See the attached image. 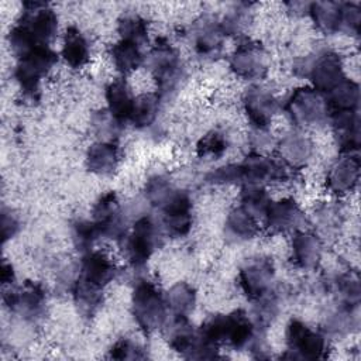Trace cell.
<instances>
[{
	"label": "cell",
	"mask_w": 361,
	"mask_h": 361,
	"mask_svg": "<svg viewBox=\"0 0 361 361\" xmlns=\"http://www.w3.org/2000/svg\"><path fill=\"white\" fill-rule=\"evenodd\" d=\"M206 180L210 185H240L241 186L238 164L231 162L210 171L206 176Z\"/></svg>",
	"instance_id": "cell-47"
},
{
	"label": "cell",
	"mask_w": 361,
	"mask_h": 361,
	"mask_svg": "<svg viewBox=\"0 0 361 361\" xmlns=\"http://www.w3.org/2000/svg\"><path fill=\"white\" fill-rule=\"evenodd\" d=\"M4 305L27 322H37L45 313L47 293L39 282L25 281L20 286H10L3 295Z\"/></svg>",
	"instance_id": "cell-12"
},
{
	"label": "cell",
	"mask_w": 361,
	"mask_h": 361,
	"mask_svg": "<svg viewBox=\"0 0 361 361\" xmlns=\"http://www.w3.org/2000/svg\"><path fill=\"white\" fill-rule=\"evenodd\" d=\"M176 188L172 182L164 175L151 176L144 188V195L147 202L157 209H162V206L173 196Z\"/></svg>",
	"instance_id": "cell-40"
},
{
	"label": "cell",
	"mask_w": 361,
	"mask_h": 361,
	"mask_svg": "<svg viewBox=\"0 0 361 361\" xmlns=\"http://www.w3.org/2000/svg\"><path fill=\"white\" fill-rule=\"evenodd\" d=\"M109 357L114 360H140V358H145L147 354L138 343L124 337V338H118L110 347Z\"/></svg>",
	"instance_id": "cell-46"
},
{
	"label": "cell",
	"mask_w": 361,
	"mask_h": 361,
	"mask_svg": "<svg viewBox=\"0 0 361 361\" xmlns=\"http://www.w3.org/2000/svg\"><path fill=\"white\" fill-rule=\"evenodd\" d=\"M145 63L157 83V93L161 99L176 92L185 79L180 55L166 38L155 39L145 58Z\"/></svg>",
	"instance_id": "cell-4"
},
{
	"label": "cell",
	"mask_w": 361,
	"mask_h": 361,
	"mask_svg": "<svg viewBox=\"0 0 361 361\" xmlns=\"http://www.w3.org/2000/svg\"><path fill=\"white\" fill-rule=\"evenodd\" d=\"M90 45L86 35L75 25H69L62 38L61 58L72 69H82L90 62Z\"/></svg>",
	"instance_id": "cell-26"
},
{
	"label": "cell",
	"mask_w": 361,
	"mask_h": 361,
	"mask_svg": "<svg viewBox=\"0 0 361 361\" xmlns=\"http://www.w3.org/2000/svg\"><path fill=\"white\" fill-rule=\"evenodd\" d=\"M162 224L171 237H185L192 230V200L188 192L176 189L173 196L159 209Z\"/></svg>",
	"instance_id": "cell-20"
},
{
	"label": "cell",
	"mask_w": 361,
	"mask_h": 361,
	"mask_svg": "<svg viewBox=\"0 0 361 361\" xmlns=\"http://www.w3.org/2000/svg\"><path fill=\"white\" fill-rule=\"evenodd\" d=\"M323 238L314 230H298L290 235V261L302 271H313L323 257Z\"/></svg>",
	"instance_id": "cell-21"
},
{
	"label": "cell",
	"mask_w": 361,
	"mask_h": 361,
	"mask_svg": "<svg viewBox=\"0 0 361 361\" xmlns=\"http://www.w3.org/2000/svg\"><path fill=\"white\" fill-rule=\"evenodd\" d=\"M102 238L121 243L127 234L126 220L116 192L109 190L97 197L92 207V219Z\"/></svg>",
	"instance_id": "cell-13"
},
{
	"label": "cell",
	"mask_w": 361,
	"mask_h": 361,
	"mask_svg": "<svg viewBox=\"0 0 361 361\" xmlns=\"http://www.w3.org/2000/svg\"><path fill=\"white\" fill-rule=\"evenodd\" d=\"M164 296H165L168 312L172 316H179V317H189V314L195 310L196 300H197L196 289L185 281L175 282L164 293Z\"/></svg>",
	"instance_id": "cell-32"
},
{
	"label": "cell",
	"mask_w": 361,
	"mask_h": 361,
	"mask_svg": "<svg viewBox=\"0 0 361 361\" xmlns=\"http://www.w3.org/2000/svg\"><path fill=\"white\" fill-rule=\"evenodd\" d=\"M161 97L158 93L147 92L138 96H134L131 113L128 121L138 130L148 128L158 118L161 109Z\"/></svg>",
	"instance_id": "cell-33"
},
{
	"label": "cell",
	"mask_w": 361,
	"mask_h": 361,
	"mask_svg": "<svg viewBox=\"0 0 361 361\" xmlns=\"http://www.w3.org/2000/svg\"><path fill=\"white\" fill-rule=\"evenodd\" d=\"M333 289L338 298V303L350 307H358L361 289L358 276L355 274L345 272L337 275L333 281Z\"/></svg>",
	"instance_id": "cell-39"
},
{
	"label": "cell",
	"mask_w": 361,
	"mask_h": 361,
	"mask_svg": "<svg viewBox=\"0 0 361 361\" xmlns=\"http://www.w3.org/2000/svg\"><path fill=\"white\" fill-rule=\"evenodd\" d=\"M117 32L120 39L141 47L148 41V21L137 13H126L117 20Z\"/></svg>",
	"instance_id": "cell-37"
},
{
	"label": "cell",
	"mask_w": 361,
	"mask_h": 361,
	"mask_svg": "<svg viewBox=\"0 0 361 361\" xmlns=\"http://www.w3.org/2000/svg\"><path fill=\"white\" fill-rule=\"evenodd\" d=\"M275 149L278 159L293 172L303 169L314 155L312 138L299 128L289 130L275 140Z\"/></svg>",
	"instance_id": "cell-18"
},
{
	"label": "cell",
	"mask_w": 361,
	"mask_h": 361,
	"mask_svg": "<svg viewBox=\"0 0 361 361\" xmlns=\"http://www.w3.org/2000/svg\"><path fill=\"white\" fill-rule=\"evenodd\" d=\"M20 230L18 217L7 207L1 209V241L7 243Z\"/></svg>",
	"instance_id": "cell-48"
},
{
	"label": "cell",
	"mask_w": 361,
	"mask_h": 361,
	"mask_svg": "<svg viewBox=\"0 0 361 361\" xmlns=\"http://www.w3.org/2000/svg\"><path fill=\"white\" fill-rule=\"evenodd\" d=\"M281 107L290 124L299 130L323 124L329 118L326 96L312 86L295 87Z\"/></svg>",
	"instance_id": "cell-6"
},
{
	"label": "cell",
	"mask_w": 361,
	"mask_h": 361,
	"mask_svg": "<svg viewBox=\"0 0 361 361\" xmlns=\"http://www.w3.org/2000/svg\"><path fill=\"white\" fill-rule=\"evenodd\" d=\"M237 279L241 292L255 302L274 289L275 264L268 257L251 258L240 268Z\"/></svg>",
	"instance_id": "cell-14"
},
{
	"label": "cell",
	"mask_w": 361,
	"mask_h": 361,
	"mask_svg": "<svg viewBox=\"0 0 361 361\" xmlns=\"http://www.w3.org/2000/svg\"><path fill=\"white\" fill-rule=\"evenodd\" d=\"M0 281L1 283L6 286H11L14 285V281H16V272H14V268L10 262H7L6 259L1 262V267H0Z\"/></svg>",
	"instance_id": "cell-49"
},
{
	"label": "cell",
	"mask_w": 361,
	"mask_h": 361,
	"mask_svg": "<svg viewBox=\"0 0 361 361\" xmlns=\"http://www.w3.org/2000/svg\"><path fill=\"white\" fill-rule=\"evenodd\" d=\"M102 238L92 220H76L72 224V243L82 254L93 250V244Z\"/></svg>",
	"instance_id": "cell-42"
},
{
	"label": "cell",
	"mask_w": 361,
	"mask_h": 361,
	"mask_svg": "<svg viewBox=\"0 0 361 361\" xmlns=\"http://www.w3.org/2000/svg\"><path fill=\"white\" fill-rule=\"evenodd\" d=\"M243 185H262L285 182L288 180L293 171L283 165L279 159H274L264 152L251 151L243 161L237 162Z\"/></svg>",
	"instance_id": "cell-11"
},
{
	"label": "cell",
	"mask_w": 361,
	"mask_h": 361,
	"mask_svg": "<svg viewBox=\"0 0 361 361\" xmlns=\"http://www.w3.org/2000/svg\"><path fill=\"white\" fill-rule=\"evenodd\" d=\"M228 135L221 130H210L196 144V154L200 158H220L228 148Z\"/></svg>",
	"instance_id": "cell-41"
},
{
	"label": "cell",
	"mask_w": 361,
	"mask_h": 361,
	"mask_svg": "<svg viewBox=\"0 0 361 361\" xmlns=\"http://www.w3.org/2000/svg\"><path fill=\"white\" fill-rule=\"evenodd\" d=\"M305 221V212L293 197L271 200L262 219L265 228L272 234H293L303 228Z\"/></svg>",
	"instance_id": "cell-17"
},
{
	"label": "cell",
	"mask_w": 361,
	"mask_h": 361,
	"mask_svg": "<svg viewBox=\"0 0 361 361\" xmlns=\"http://www.w3.org/2000/svg\"><path fill=\"white\" fill-rule=\"evenodd\" d=\"M56 32V11L44 1H25L18 20L7 34V41L11 51L20 56L35 47L49 45Z\"/></svg>",
	"instance_id": "cell-1"
},
{
	"label": "cell",
	"mask_w": 361,
	"mask_h": 361,
	"mask_svg": "<svg viewBox=\"0 0 361 361\" xmlns=\"http://www.w3.org/2000/svg\"><path fill=\"white\" fill-rule=\"evenodd\" d=\"M85 165L90 173L111 176L120 165V148L116 141H96L89 145L85 155Z\"/></svg>",
	"instance_id": "cell-25"
},
{
	"label": "cell",
	"mask_w": 361,
	"mask_h": 361,
	"mask_svg": "<svg viewBox=\"0 0 361 361\" xmlns=\"http://www.w3.org/2000/svg\"><path fill=\"white\" fill-rule=\"evenodd\" d=\"M361 28V7L354 1H341L340 6V31L358 37Z\"/></svg>",
	"instance_id": "cell-45"
},
{
	"label": "cell",
	"mask_w": 361,
	"mask_h": 361,
	"mask_svg": "<svg viewBox=\"0 0 361 361\" xmlns=\"http://www.w3.org/2000/svg\"><path fill=\"white\" fill-rule=\"evenodd\" d=\"M361 172L358 152L341 154L331 162L326 173V189L336 197H343L355 190Z\"/></svg>",
	"instance_id": "cell-16"
},
{
	"label": "cell",
	"mask_w": 361,
	"mask_h": 361,
	"mask_svg": "<svg viewBox=\"0 0 361 361\" xmlns=\"http://www.w3.org/2000/svg\"><path fill=\"white\" fill-rule=\"evenodd\" d=\"M90 126L94 134L100 138V141H114L123 127L120 121H117L107 109H100L93 113L90 118Z\"/></svg>",
	"instance_id": "cell-43"
},
{
	"label": "cell",
	"mask_w": 361,
	"mask_h": 361,
	"mask_svg": "<svg viewBox=\"0 0 361 361\" xmlns=\"http://www.w3.org/2000/svg\"><path fill=\"white\" fill-rule=\"evenodd\" d=\"M327 121L331 126L340 152L341 154L358 152L360 144H361L360 113L358 111L330 113Z\"/></svg>",
	"instance_id": "cell-23"
},
{
	"label": "cell",
	"mask_w": 361,
	"mask_h": 361,
	"mask_svg": "<svg viewBox=\"0 0 361 361\" xmlns=\"http://www.w3.org/2000/svg\"><path fill=\"white\" fill-rule=\"evenodd\" d=\"M286 354L293 360H324L329 357V337L323 330H314L299 319H292L285 330Z\"/></svg>",
	"instance_id": "cell-8"
},
{
	"label": "cell",
	"mask_w": 361,
	"mask_h": 361,
	"mask_svg": "<svg viewBox=\"0 0 361 361\" xmlns=\"http://www.w3.org/2000/svg\"><path fill=\"white\" fill-rule=\"evenodd\" d=\"M224 32L220 27V20L212 16L199 17L190 28V39L197 56L204 59L217 58L224 45Z\"/></svg>",
	"instance_id": "cell-19"
},
{
	"label": "cell",
	"mask_w": 361,
	"mask_h": 361,
	"mask_svg": "<svg viewBox=\"0 0 361 361\" xmlns=\"http://www.w3.org/2000/svg\"><path fill=\"white\" fill-rule=\"evenodd\" d=\"M257 326L254 320L241 309L230 313L209 316L197 333L202 340L212 345L227 344L234 350L252 347L257 341Z\"/></svg>",
	"instance_id": "cell-2"
},
{
	"label": "cell",
	"mask_w": 361,
	"mask_h": 361,
	"mask_svg": "<svg viewBox=\"0 0 361 361\" xmlns=\"http://www.w3.org/2000/svg\"><path fill=\"white\" fill-rule=\"evenodd\" d=\"M271 65V56L267 48L255 39L241 37L234 47L228 68L240 79L261 80L267 76Z\"/></svg>",
	"instance_id": "cell-9"
},
{
	"label": "cell",
	"mask_w": 361,
	"mask_h": 361,
	"mask_svg": "<svg viewBox=\"0 0 361 361\" xmlns=\"http://www.w3.org/2000/svg\"><path fill=\"white\" fill-rule=\"evenodd\" d=\"M259 233V220L240 204L233 207L224 220V234L233 243H245Z\"/></svg>",
	"instance_id": "cell-28"
},
{
	"label": "cell",
	"mask_w": 361,
	"mask_h": 361,
	"mask_svg": "<svg viewBox=\"0 0 361 361\" xmlns=\"http://www.w3.org/2000/svg\"><path fill=\"white\" fill-rule=\"evenodd\" d=\"M73 302L79 310V313L85 317L93 316L102 305L103 300V289L97 288L80 276H78L71 286Z\"/></svg>",
	"instance_id": "cell-34"
},
{
	"label": "cell",
	"mask_w": 361,
	"mask_h": 361,
	"mask_svg": "<svg viewBox=\"0 0 361 361\" xmlns=\"http://www.w3.org/2000/svg\"><path fill=\"white\" fill-rule=\"evenodd\" d=\"M243 110L251 128L269 130L272 118L281 109L276 94L264 85H252L245 89L241 97Z\"/></svg>",
	"instance_id": "cell-15"
},
{
	"label": "cell",
	"mask_w": 361,
	"mask_h": 361,
	"mask_svg": "<svg viewBox=\"0 0 361 361\" xmlns=\"http://www.w3.org/2000/svg\"><path fill=\"white\" fill-rule=\"evenodd\" d=\"M158 241L159 231L154 220L149 216L138 217L121 241L128 264L134 268L144 267L157 250Z\"/></svg>",
	"instance_id": "cell-10"
},
{
	"label": "cell",
	"mask_w": 361,
	"mask_h": 361,
	"mask_svg": "<svg viewBox=\"0 0 361 361\" xmlns=\"http://www.w3.org/2000/svg\"><path fill=\"white\" fill-rule=\"evenodd\" d=\"M164 330L169 347L182 357L193 360L200 344V337L197 330L189 323L188 317L172 316L171 320H166Z\"/></svg>",
	"instance_id": "cell-24"
},
{
	"label": "cell",
	"mask_w": 361,
	"mask_h": 361,
	"mask_svg": "<svg viewBox=\"0 0 361 361\" xmlns=\"http://www.w3.org/2000/svg\"><path fill=\"white\" fill-rule=\"evenodd\" d=\"M358 307H350L338 303L326 317L323 331L327 337H344L357 327Z\"/></svg>",
	"instance_id": "cell-35"
},
{
	"label": "cell",
	"mask_w": 361,
	"mask_h": 361,
	"mask_svg": "<svg viewBox=\"0 0 361 361\" xmlns=\"http://www.w3.org/2000/svg\"><path fill=\"white\" fill-rule=\"evenodd\" d=\"M117 275L114 261L100 250H90L82 254L79 275L86 282L104 289Z\"/></svg>",
	"instance_id": "cell-22"
},
{
	"label": "cell",
	"mask_w": 361,
	"mask_h": 361,
	"mask_svg": "<svg viewBox=\"0 0 361 361\" xmlns=\"http://www.w3.org/2000/svg\"><path fill=\"white\" fill-rule=\"evenodd\" d=\"M265 186L262 185H243L240 190V206L250 212L257 220L262 221L268 206L271 203Z\"/></svg>",
	"instance_id": "cell-38"
},
{
	"label": "cell",
	"mask_w": 361,
	"mask_h": 361,
	"mask_svg": "<svg viewBox=\"0 0 361 361\" xmlns=\"http://www.w3.org/2000/svg\"><path fill=\"white\" fill-rule=\"evenodd\" d=\"M56 62L58 54L51 45H39L17 56L13 76L24 97L30 100L39 97L41 82L49 75Z\"/></svg>",
	"instance_id": "cell-5"
},
{
	"label": "cell",
	"mask_w": 361,
	"mask_h": 361,
	"mask_svg": "<svg viewBox=\"0 0 361 361\" xmlns=\"http://www.w3.org/2000/svg\"><path fill=\"white\" fill-rule=\"evenodd\" d=\"M296 73L310 82L309 86L326 94L344 78V62L341 55L333 49L319 51L316 55L305 56L296 63Z\"/></svg>",
	"instance_id": "cell-7"
},
{
	"label": "cell",
	"mask_w": 361,
	"mask_h": 361,
	"mask_svg": "<svg viewBox=\"0 0 361 361\" xmlns=\"http://www.w3.org/2000/svg\"><path fill=\"white\" fill-rule=\"evenodd\" d=\"M131 314L145 334L164 329L169 312L165 296L155 282L145 278L135 281L131 290Z\"/></svg>",
	"instance_id": "cell-3"
},
{
	"label": "cell",
	"mask_w": 361,
	"mask_h": 361,
	"mask_svg": "<svg viewBox=\"0 0 361 361\" xmlns=\"http://www.w3.org/2000/svg\"><path fill=\"white\" fill-rule=\"evenodd\" d=\"M104 99L107 111L121 124L130 118L134 96L130 85L124 78L111 79L104 87Z\"/></svg>",
	"instance_id": "cell-27"
},
{
	"label": "cell",
	"mask_w": 361,
	"mask_h": 361,
	"mask_svg": "<svg viewBox=\"0 0 361 361\" xmlns=\"http://www.w3.org/2000/svg\"><path fill=\"white\" fill-rule=\"evenodd\" d=\"M109 56L116 71L121 75H128L145 63V55L141 51V47L123 39L110 45Z\"/></svg>",
	"instance_id": "cell-31"
},
{
	"label": "cell",
	"mask_w": 361,
	"mask_h": 361,
	"mask_svg": "<svg viewBox=\"0 0 361 361\" xmlns=\"http://www.w3.org/2000/svg\"><path fill=\"white\" fill-rule=\"evenodd\" d=\"M250 4H243L237 7L235 10L230 11L220 20V27L224 32L226 37L230 35H238L240 38L243 37L248 21H250V13H248Z\"/></svg>",
	"instance_id": "cell-44"
},
{
	"label": "cell",
	"mask_w": 361,
	"mask_h": 361,
	"mask_svg": "<svg viewBox=\"0 0 361 361\" xmlns=\"http://www.w3.org/2000/svg\"><path fill=\"white\" fill-rule=\"evenodd\" d=\"M288 7V11H290L293 16H307V8H309V3L305 1H289L285 4Z\"/></svg>",
	"instance_id": "cell-50"
},
{
	"label": "cell",
	"mask_w": 361,
	"mask_h": 361,
	"mask_svg": "<svg viewBox=\"0 0 361 361\" xmlns=\"http://www.w3.org/2000/svg\"><path fill=\"white\" fill-rule=\"evenodd\" d=\"M324 96L327 102L329 114L337 111H358L360 85L347 76Z\"/></svg>",
	"instance_id": "cell-29"
},
{
	"label": "cell",
	"mask_w": 361,
	"mask_h": 361,
	"mask_svg": "<svg viewBox=\"0 0 361 361\" xmlns=\"http://www.w3.org/2000/svg\"><path fill=\"white\" fill-rule=\"evenodd\" d=\"M340 6L341 1H312L309 3L307 16L322 34H337L340 31Z\"/></svg>",
	"instance_id": "cell-30"
},
{
	"label": "cell",
	"mask_w": 361,
	"mask_h": 361,
	"mask_svg": "<svg viewBox=\"0 0 361 361\" xmlns=\"http://www.w3.org/2000/svg\"><path fill=\"white\" fill-rule=\"evenodd\" d=\"M343 226V212L336 202H323L314 209L316 233L322 237H334Z\"/></svg>",
	"instance_id": "cell-36"
}]
</instances>
